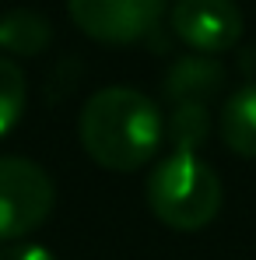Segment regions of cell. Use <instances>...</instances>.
Here are the masks:
<instances>
[{
    "label": "cell",
    "mask_w": 256,
    "mask_h": 260,
    "mask_svg": "<svg viewBox=\"0 0 256 260\" xmlns=\"http://www.w3.org/2000/svg\"><path fill=\"white\" fill-rule=\"evenodd\" d=\"M148 208L175 232H197L221 211V179L197 155L172 151L148 176Z\"/></svg>",
    "instance_id": "obj_2"
},
{
    "label": "cell",
    "mask_w": 256,
    "mask_h": 260,
    "mask_svg": "<svg viewBox=\"0 0 256 260\" xmlns=\"http://www.w3.org/2000/svg\"><path fill=\"white\" fill-rule=\"evenodd\" d=\"M78 137L91 162L109 173H133L155 158L165 123L158 106L137 88H102L78 116Z\"/></svg>",
    "instance_id": "obj_1"
},
{
    "label": "cell",
    "mask_w": 256,
    "mask_h": 260,
    "mask_svg": "<svg viewBox=\"0 0 256 260\" xmlns=\"http://www.w3.org/2000/svg\"><path fill=\"white\" fill-rule=\"evenodd\" d=\"M53 39V28L39 11H28V7H18V11H7L0 18V46L7 53H21V56H39Z\"/></svg>",
    "instance_id": "obj_8"
},
{
    "label": "cell",
    "mask_w": 256,
    "mask_h": 260,
    "mask_svg": "<svg viewBox=\"0 0 256 260\" xmlns=\"http://www.w3.org/2000/svg\"><path fill=\"white\" fill-rule=\"evenodd\" d=\"M0 260H56L53 250H46L39 243H7L0 246Z\"/></svg>",
    "instance_id": "obj_11"
},
{
    "label": "cell",
    "mask_w": 256,
    "mask_h": 260,
    "mask_svg": "<svg viewBox=\"0 0 256 260\" xmlns=\"http://www.w3.org/2000/svg\"><path fill=\"white\" fill-rule=\"evenodd\" d=\"M172 32L200 53H225L242 36V11L232 0H179L172 7Z\"/></svg>",
    "instance_id": "obj_5"
},
{
    "label": "cell",
    "mask_w": 256,
    "mask_h": 260,
    "mask_svg": "<svg viewBox=\"0 0 256 260\" xmlns=\"http://www.w3.org/2000/svg\"><path fill=\"white\" fill-rule=\"evenodd\" d=\"M221 141L242 155L256 158V81L239 88L221 109Z\"/></svg>",
    "instance_id": "obj_7"
},
{
    "label": "cell",
    "mask_w": 256,
    "mask_h": 260,
    "mask_svg": "<svg viewBox=\"0 0 256 260\" xmlns=\"http://www.w3.org/2000/svg\"><path fill=\"white\" fill-rule=\"evenodd\" d=\"M67 11L88 39L127 46L158 25L165 0H67Z\"/></svg>",
    "instance_id": "obj_4"
},
{
    "label": "cell",
    "mask_w": 256,
    "mask_h": 260,
    "mask_svg": "<svg viewBox=\"0 0 256 260\" xmlns=\"http://www.w3.org/2000/svg\"><path fill=\"white\" fill-rule=\"evenodd\" d=\"M21 113H25V71L11 56H0V137H7L18 127Z\"/></svg>",
    "instance_id": "obj_10"
},
{
    "label": "cell",
    "mask_w": 256,
    "mask_h": 260,
    "mask_svg": "<svg viewBox=\"0 0 256 260\" xmlns=\"http://www.w3.org/2000/svg\"><path fill=\"white\" fill-rule=\"evenodd\" d=\"M165 134H169L175 151L197 155V148H200V144L207 141V134H211V113H207V106H200V102L175 106L169 123H165Z\"/></svg>",
    "instance_id": "obj_9"
},
{
    "label": "cell",
    "mask_w": 256,
    "mask_h": 260,
    "mask_svg": "<svg viewBox=\"0 0 256 260\" xmlns=\"http://www.w3.org/2000/svg\"><path fill=\"white\" fill-rule=\"evenodd\" d=\"M221 85H225V67L207 53H197V56H179L169 67L162 88L172 106H186V102L207 106V99H214Z\"/></svg>",
    "instance_id": "obj_6"
},
{
    "label": "cell",
    "mask_w": 256,
    "mask_h": 260,
    "mask_svg": "<svg viewBox=\"0 0 256 260\" xmlns=\"http://www.w3.org/2000/svg\"><path fill=\"white\" fill-rule=\"evenodd\" d=\"M56 204V186L43 166L21 155H0V243H21Z\"/></svg>",
    "instance_id": "obj_3"
}]
</instances>
